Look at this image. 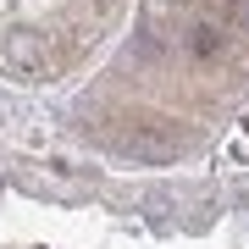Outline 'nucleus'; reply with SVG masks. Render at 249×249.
<instances>
[{
  "label": "nucleus",
  "instance_id": "1",
  "mask_svg": "<svg viewBox=\"0 0 249 249\" xmlns=\"http://www.w3.org/2000/svg\"><path fill=\"white\" fill-rule=\"evenodd\" d=\"M188 45H194V55H216V50H222V28H211V22H199V28H194V39H188Z\"/></svg>",
  "mask_w": 249,
  "mask_h": 249
},
{
  "label": "nucleus",
  "instance_id": "2",
  "mask_svg": "<svg viewBox=\"0 0 249 249\" xmlns=\"http://www.w3.org/2000/svg\"><path fill=\"white\" fill-rule=\"evenodd\" d=\"M11 61H17L22 72H34V67H39V55H34V39H28V34H17V39H11Z\"/></svg>",
  "mask_w": 249,
  "mask_h": 249
},
{
  "label": "nucleus",
  "instance_id": "3",
  "mask_svg": "<svg viewBox=\"0 0 249 249\" xmlns=\"http://www.w3.org/2000/svg\"><path fill=\"white\" fill-rule=\"evenodd\" d=\"M238 11H244V17H249V0H244V6H238Z\"/></svg>",
  "mask_w": 249,
  "mask_h": 249
}]
</instances>
